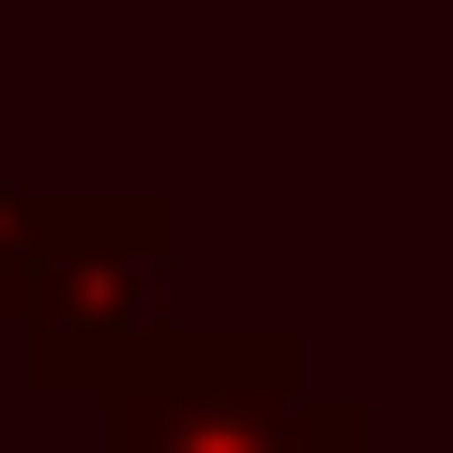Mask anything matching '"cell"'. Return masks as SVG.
<instances>
[{
    "label": "cell",
    "mask_w": 453,
    "mask_h": 453,
    "mask_svg": "<svg viewBox=\"0 0 453 453\" xmlns=\"http://www.w3.org/2000/svg\"><path fill=\"white\" fill-rule=\"evenodd\" d=\"M106 453H363V408L303 393L288 348H151L106 393Z\"/></svg>",
    "instance_id": "obj_1"
}]
</instances>
